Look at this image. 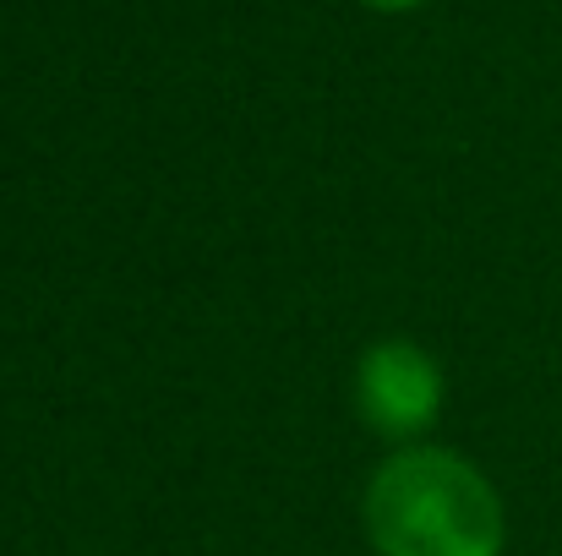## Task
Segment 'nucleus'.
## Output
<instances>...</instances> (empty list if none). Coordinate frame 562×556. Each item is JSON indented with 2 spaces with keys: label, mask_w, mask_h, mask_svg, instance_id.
Listing matches in <instances>:
<instances>
[{
  "label": "nucleus",
  "mask_w": 562,
  "mask_h": 556,
  "mask_svg": "<svg viewBox=\"0 0 562 556\" xmlns=\"http://www.w3.org/2000/svg\"><path fill=\"white\" fill-rule=\"evenodd\" d=\"M356 404L376 436L409 442L442 415V371L409 339H382L361 355Z\"/></svg>",
  "instance_id": "2"
},
{
  "label": "nucleus",
  "mask_w": 562,
  "mask_h": 556,
  "mask_svg": "<svg viewBox=\"0 0 562 556\" xmlns=\"http://www.w3.org/2000/svg\"><path fill=\"white\" fill-rule=\"evenodd\" d=\"M372 5H382V11H398V5H415V0H372Z\"/></svg>",
  "instance_id": "3"
},
{
  "label": "nucleus",
  "mask_w": 562,
  "mask_h": 556,
  "mask_svg": "<svg viewBox=\"0 0 562 556\" xmlns=\"http://www.w3.org/2000/svg\"><path fill=\"white\" fill-rule=\"evenodd\" d=\"M367 535L382 556H503L497 486L448 447H404L367 486Z\"/></svg>",
  "instance_id": "1"
}]
</instances>
